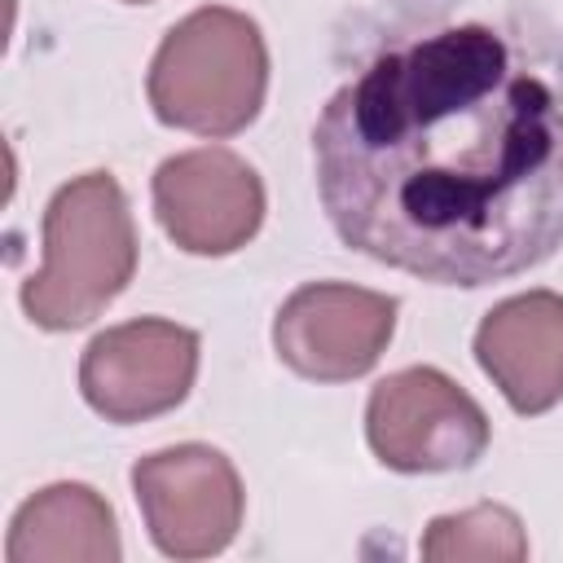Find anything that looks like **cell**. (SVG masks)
I'll list each match as a JSON object with an SVG mask.
<instances>
[{"label":"cell","mask_w":563,"mask_h":563,"mask_svg":"<svg viewBox=\"0 0 563 563\" xmlns=\"http://www.w3.org/2000/svg\"><path fill=\"white\" fill-rule=\"evenodd\" d=\"M123 541L110 501L92 484H48L26 497L4 537V563H119Z\"/></svg>","instance_id":"cell-10"},{"label":"cell","mask_w":563,"mask_h":563,"mask_svg":"<svg viewBox=\"0 0 563 563\" xmlns=\"http://www.w3.org/2000/svg\"><path fill=\"white\" fill-rule=\"evenodd\" d=\"M317 198L361 255L488 286L563 246V35L431 13L378 40L312 128Z\"/></svg>","instance_id":"cell-1"},{"label":"cell","mask_w":563,"mask_h":563,"mask_svg":"<svg viewBox=\"0 0 563 563\" xmlns=\"http://www.w3.org/2000/svg\"><path fill=\"white\" fill-rule=\"evenodd\" d=\"M268 92V44L255 18L229 4H202L180 18L145 75V97L158 123L233 136L255 123Z\"/></svg>","instance_id":"cell-3"},{"label":"cell","mask_w":563,"mask_h":563,"mask_svg":"<svg viewBox=\"0 0 563 563\" xmlns=\"http://www.w3.org/2000/svg\"><path fill=\"white\" fill-rule=\"evenodd\" d=\"M475 361L523 418L563 400V295L523 290L484 312L475 325Z\"/></svg>","instance_id":"cell-9"},{"label":"cell","mask_w":563,"mask_h":563,"mask_svg":"<svg viewBox=\"0 0 563 563\" xmlns=\"http://www.w3.org/2000/svg\"><path fill=\"white\" fill-rule=\"evenodd\" d=\"M365 440L387 471L444 475L484 457L493 427L479 400L435 365H409L374 383L365 400Z\"/></svg>","instance_id":"cell-4"},{"label":"cell","mask_w":563,"mask_h":563,"mask_svg":"<svg viewBox=\"0 0 563 563\" xmlns=\"http://www.w3.org/2000/svg\"><path fill=\"white\" fill-rule=\"evenodd\" d=\"M396 334V299L352 282H308L273 317V352L312 383H352L378 365Z\"/></svg>","instance_id":"cell-7"},{"label":"cell","mask_w":563,"mask_h":563,"mask_svg":"<svg viewBox=\"0 0 563 563\" xmlns=\"http://www.w3.org/2000/svg\"><path fill=\"white\" fill-rule=\"evenodd\" d=\"M422 559L431 563H519L528 559V532L510 506L479 501L457 515H440L422 532Z\"/></svg>","instance_id":"cell-11"},{"label":"cell","mask_w":563,"mask_h":563,"mask_svg":"<svg viewBox=\"0 0 563 563\" xmlns=\"http://www.w3.org/2000/svg\"><path fill=\"white\" fill-rule=\"evenodd\" d=\"M145 532L167 559H211L233 545L246 510L238 466L211 444H172L132 466Z\"/></svg>","instance_id":"cell-5"},{"label":"cell","mask_w":563,"mask_h":563,"mask_svg":"<svg viewBox=\"0 0 563 563\" xmlns=\"http://www.w3.org/2000/svg\"><path fill=\"white\" fill-rule=\"evenodd\" d=\"M123 4H150V0H123Z\"/></svg>","instance_id":"cell-12"},{"label":"cell","mask_w":563,"mask_h":563,"mask_svg":"<svg viewBox=\"0 0 563 563\" xmlns=\"http://www.w3.org/2000/svg\"><path fill=\"white\" fill-rule=\"evenodd\" d=\"M150 189L163 233L189 255H233L264 224V180L224 145L163 158Z\"/></svg>","instance_id":"cell-8"},{"label":"cell","mask_w":563,"mask_h":563,"mask_svg":"<svg viewBox=\"0 0 563 563\" xmlns=\"http://www.w3.org/2000/svg\"><path fill=\"white\" fill-rule=\"evenodd\" d=\"M198 378V334L167 317L101 330L79 356V391L106 422H150L185 405Z\"/></svg>","instance_id":"cell-6"},{"label":"cell","mask_w":563,"mask_h":563,"mask_svg":"<svg viewBox=\"0 0 563 563\" xmlns=\"http://www.w3.org/2000/svg\"><path fill=\"white\" fill-rule=\"evenodd\" d=\"M136 273V224L110 172L66 180L44 207V264L22 282V312L40 330L92 325Z\"/></svg>","instance_id":"cell-2"}]
</instances>
